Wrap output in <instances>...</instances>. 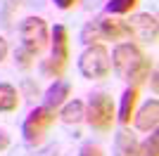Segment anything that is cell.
Returning a JSON list of instances; mask_svg holds the SVG:
<instances>
[{
  "mask_svg": "<svg viewBox=\"0 0 159 156\" xmlns=\"http://www.w3.org/2000/svg\"><path fill=\"white\" fill-rule=\"evenodd\" d=\"M66 62H69V33H66V26L55 24V28H52V54L43 64V71L52 73V76H62L66 69Z\"/></svg>",
  "mask_w": 159,
  "mask_h": 156,
  "instance_id": "cell-6",
  "label": "cell"
},
{
  "mask_svg": "<svg viewBox=\"0 0 159 156\" xmlns=\"http://www.w3.org/2000/svg\"><path fill=\"white\" fill-rule=\"evenodd\" d=\"M152 88H154V92H157V69H152Z\"/></svg>",
  "mask_w": 159,
  "mask_h": 156,
  "instance_id": "cell-23",
  "label": "cell"
},
{
  "mask_svg": "<svg viewBox=\"0 0 159 156\" xmlns=\"http://www.w3.org/2000/svg\"><path fill=\"white\" fill-rule=\"evenodd\" d=\"M19 106V92L10 83H0V111H14Z\"/></svg>",
  "mask_w": 159,
  "mask_h": 156,
  "instance_id": "cell-13",
  "label": "cell"
},
{
  "mask_svg": "<svg viewBox=\"0 0 159 156\" xmlns=\"http://www.w3.org/2000/svg\"><path fill=\"white\" fill-rule=\"evenodd\" d=\"M79 71L83 78L88 80H100V78H107L112 71V59H109V52L102 45H88V50L79 57Z\"/></svg>",
  "mask_w": 159,
  "mask_h": 156,
  "instance_id": "cell-2",
  "label": "cell"
},
{
  "mask_svg": "<svg viewBox=\"0 0 159 156\" xmlns=\"http://www.w3.org/2000/svg\"><path fill=\"white\" fill-rule=\"evenodd\" d=\"M133 121H135V128L143 130V132H152V130H157V123H159V102H157V99H147V102L138 109V114H133Z\"/></svg>",
  "mask_w": 159,
  "mask_h": 156,
  "instance_id": "cell-8",
  "label": "cell"
},
{
  "mask_svg": "<svg viewBox=\"0 0 159 156\" xmlns=\"http://www.w3.org/2000/svg\"><path fill=\"white\" fill-rule=\"evenodd\" d=\"M98 40H102V33L98 28V21H90V24L83 26V31H81V43H86V45H95Z\"/></svg>",
  "mask_w": 159,
  "mask_h": 156,
  "instance_id": "cell-17",
  "label": "cell"
},
{
  "mask_svg": "<svg viewBox=\"0 0 159 156\" xmlns=\"http://www.w3.org/2000/svg\"><path fill=\"white\" fill-rule=\"evenodd\" d=\"M112 62H114L116 73L124 80H128L131 85H135V88L143 80H147V76L152 71V64H150L147 54L135 43H121V45H116L112 52Z\"/></svg>",
  "mask_w": 159,
  "mask_h": 156,
  "instance_id": "cell-1",
  "label": "cell"
},
{
  "mask_svg": "<svg viewBox=\"0 0 159 156\" xmlns=\"http://www.w3.org/2000/svg\"><path fill=\"white\" fill-rule=\"evenodd\" d=\"M90 123V128L95 130H109L114 123V102L107 92H95L93 97L88 99L86 104V116H83Z\"/></svg>",
  "mask_w": 159,
  "mask_h": 156,
  "instance_id": "cell-3",
  "label": "cell"
},
{
  "mask_svg": "<svg viewBox=\"0 0 159 156\" xmlns=\"http://www.w3.org/2000/svg\"><path fill=\"white\" fill-rule=\"evenodd\" d=\"M83 116H86V104L81 102V99H71V102H66L64 106H62V111H60V118L64 121V123H69V125L81 123Z\"/></svg>",
  "mask_w": 159,
  "mask_h": 156,
  "instance_id": "cell-12",
  "label": "cell"
},
{
  "mask_svg": "<svg viewBox=\"0 0 159 156\" xmlns=\"http://www.w3.org/2000/svg\"><path fill=\"white\" fill-rule=\"evenodd\" d=\"M157 154H159V137H157V130H152L145 142L138 144V154L135 156H157Z\"/></svg>",
  "mask_w": 159,
  "mask_h": 156,
  "instance_id": "cell-15",
  "label": "cell"
},
{
  "mask_svg": "<svg viewBox=\"0 0 159 156\" xmlns=\"http://www.w3.org/2000/svg\"><path fill=\"white\" fill-rule=\"evenodd\" d=\"M135 102H138V88L131 85V88L121 95V104H119V121L124 125L131 123L133 114H135Z\"/></svg>",
  "mask_w": 159,
  "mask_h": 156,
  "instance_id": "cell-11",
  "label": "cell"
},
{
  "mask_svg": "<svg viewBox=\"0 0 159 156\" xmlns=\"http://www.w3.org/2000/svg\"><path fill=\"white\" fill-rule=\"evenodd\" d=\"M52 154H57V149H55V147H50V149H48V154H45V156H52Z\"/></svg>",
  "mask_w": 159,
  "mask_h": 156,
  "instance_id": "cell-24",
  "label": "cell"
},
{
  "mask_svg": "<svg viewBox=\"0 0 159 156\" xmlns=\"http://www.w3.org/2000/svg\"><path fill=\"white\" fill-rule=\"evenodd\" d=\"M5 57H7V40L0 36V62H2Z\"/></svg>",
  "mask_w": 159,
  "mask_h": 156,
  "instance_id": "cell-22",
  "label": "cell"
},
{
  "mask_svg": "<svg viewBox=\"0 0 159 156\" xmlns=\"http://www.w3.org/2000/svg\"><path fill=\"white\" fill-rule=\"evenodd\" d=\"M33 57H36V54H31V52H29V50H24V47H19V50H17V54H14L17 64H19V66H24V69H29V66H31Z\"/></svg>",
  "mask_w": 159,
  "mask_h": 156,
  "instance_id": "cell-18",
  "label": "cell"
},
{
  "mask_svg": "<svg viewBox=\"0 0 159 156\" xmlns=\"http://www.w3.org/2000/svg\"><path fill=\"white\" fill-rule=\"evenodd\" d=\"M7 147H10V135L5 130H0V151H5Z\"/></svg>",
  "mask_w": 159,
  "mask_h": 156,
  "instance_id": "cell-20",
  "label": "cell"
},
{
  "mask_svg": "<svg viewBox=\"0 0 159 156\" xmlns=\"http://www.w3.org/2000/svg\"><path fill=\"white\" fill-rule=\"evenodd\" d=\"M95 21H98V28L102 33V40H121L128 36L126 21L109 19V17H102V19H95Z\"/></svg>",
  "mask_w": 159,
  "mask_h": 156,
  "instance_id": "cell-9",
  "label": "cell"
},
{
  "mask_svg": "<svg viewBox=\"0 0 159 156\" xmlns=\"http://www.w3.org/2000/svg\"><path fill=\"white\" fill-rule=\"evenodd\" d=\"M52 123H55V109H48L45 104H43V106H36V109L26 116L24 128H21L26 144L36 147V144L45 137V132L50 130V125H52Z\"/></svg>",
  "mask_w": 159,
  "mask_h": 156,
  "instance_id": "cell-5",
  "label": "cell"
},
{
  "mask_svg": "<svg viewBox=\"0 0 159 156\" xmlns=\"http://www.w3.org/2000/svg\"><path fill=\"white\" fill-rule=\"evenodd\" d=\"M126 28H128V36H133L140 43H154L157 40L159 24H157L154 14L143 12V14H133L131 19L126 21Z\"/></svg>",
  "mask_w": 159,
  "mask_h": 156,
  "instance_id": "cell-7",
  "label": "cell"
},
{
  "mask_svg": "<svg viewBox=\"0 0 159 156\" xmlns=\"http://www.w3.org/2000/svg\"><path fill=\"white\" fill-rule=\"evenodd\" d=\"M81 156H102V149L98 144H83L81 147Z\"/></svg>",
  "mask_w": 159,
  "mask_h": 156,
  "instance_id": "cell-19",
  "label": "cell"
},
{
  "mask_svg": "<svg viewBox=\"0 0 159 156\" xmlns=\"http://www.w3.org/2000/svg\"><path fill=\"white\" fill-rule=\"evenodd\" d=\"M19 36H21V47L29 50L31 54H38L40 50H45L48 40H50V28H48L45 19L26 17L19 26Z\"/></svg>",
  "mask_w": 159,
  "mask_h": 156,
  "instance_id": "cell-4",
  "label": "cell"
},
{
  "mask_svg": "<svg viewBox=\"0 0 159 156\" xmlns=\"http://www.w3.org/2000/svg\"><path fill=\"white\" fill-rule=\"evenodd\" d=\"M55 5L60 7V10H69V7L76 5V0H55Z\"/></svg>",
  "mask_w": 159,
  "mask_h": 156,
  "instance_id": "cell-21",
  "label": "cell"
},
{
  "mask_svg": "<svg viewBox=\"0 0 159 156\" xmlns=\"http://www.w3.org/2000/svg\"><path fill=\"white\" fill-rule=\"evenodd\" d=\"M69 90H71V85L66 83V80H55L45 92V106L48 109H57L64 104V99L69 97Z\"/></svg>",
  "mask_w": 159,
  "mask_h": 156,
  "instance_id": "cell-10",
  "label": "cell"
},
{
  "mask_svg": "<svg viewBox=\"0 0 159 156\" xmlns=\"http://www.w3.org/2000/svg\"><path fill=\"white\" fill-rule=\"evenodd\" d=\"M138 0H109L107 2V12L109 14H128L131 10H135Z\"/></svg>",
  "mask_w": 159,
  "mask_h": 156,
  "instance_id": "cell-16",
  "label": "cell"
},
{
  "mask_svg": "<svg viewBox=\"0 0 159 156\" xmlns=\"http://www.w3.org/2000/svg\"><path fill=\"white\" fill-rule=\"evenodd\" d=\"M116 149H119L121 156H135L138 154V140L126 132V130H121L119 135H116Z\"/></svg>",
  "mask_w": 159,
  "mask_h": 156,
  "instance_id": "cell-14",
  "label": "cell"
}]
</instances>
